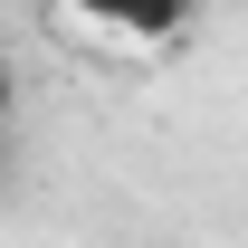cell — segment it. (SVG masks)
I'll list each match as a JSON object with an SVG mask.
<instances>
[{"instance_id": "cell-1", "label": "cell", "mask_w": 248, "mask_h": 248, "mask_svg": "<svg viewBox=\"0 0 248 248\" xmlns=\"http://www.w3.org/2000/svg\"><path fill=\"white\" fill-rule=\"evenodd\" d=\"M67 10L95 19V29H115V38H143V48L182 38L191 19H201V0H67Z\"/></svg>"}, {"instance_id": "cell-2", "label": "cell", "mask_w": 248, "mask_h": 248, "mask_svg": "<svg viewBox=\"0 0 248 248\" xmlns=\"http://www.w3.org/2000/svg\"><path fill=\"white\" fill-rule=\"evenodd\" d=\"M0 105H10V67H0Z\"/></svg>"}]
</instances>
